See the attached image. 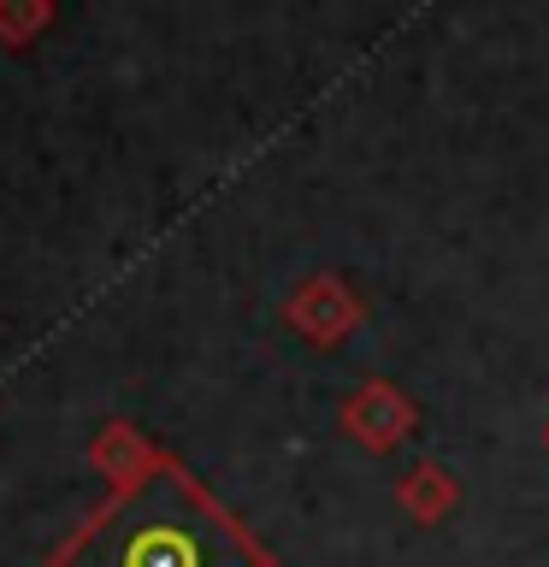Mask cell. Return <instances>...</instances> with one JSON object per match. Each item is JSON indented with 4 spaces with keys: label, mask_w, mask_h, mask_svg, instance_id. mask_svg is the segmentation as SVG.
Segmentation results:
<instances>
[{
    "label": "cell",
    "mask_w": 549,
    "mask_h": 567,
    "mask_svg": "<svg viewBox=\"0 0 549 567\" xmlns=\"http://www.w3.org/2000/svg\"><path fill=\"white\" fill-rule=\"evenodd\" d=\"M53 567H260V556L184 473L154 467L118 491L53 556Z\"/></svg>",
    "instance_id": "6da1fadb"
}]
</instances>
